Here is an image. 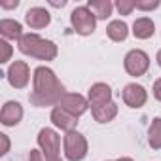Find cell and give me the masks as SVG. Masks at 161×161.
Masks as SVG:
<instances>
[{"instance_id":"6da1fadb","label":"cell","mask_w":161,"mask_h":161,"mask_svg":"<svg viewBox=\"0 0 161 161\" xmlns=\"http://www.w3.org/2000/svg\"><path fill=\"white\" fill-rule=\"evenodd\" d=\"M32 93L29 95V101L32 106H57L59 101L64 97V87L57 80L55 72L47 66H38L32 76Z\"/></svg>"},{"instance_id":"7a4b0ae2","label":"cell","mask_w":161,"mask_h":161,"mask_svg":"<svg viewBox=\"0 0 161 161\" xmlns=\"http://www.w3.org/2000/svg\"><path fill=\"white\" fill-rule=\"evenodd\" d=\"M19 51L31 57H36L40 61H53L57 57V46L51 40H46L34 32L23 34V38L17 42Z\"/></svg>"},{"instance_id":"3957f363","label":"cell","mask_w":161,"mask_h":161,"mask_svg":"<svg viewBox=\"0 0 161 161\" xmlns=\"http://www.w3.org/2000/svg\"><path fill=\"white\" fill-rule=\"evenodd\" d=\"M70 23L74 27V31L82 36H89L95 32V27H97V17L95 14L87 8V6H78L72 10L70 14Z\"/></svg>"},{"instance_id":"277c9868","label":"cell","mask_w":161,"mask_h":161,"mask_svg":"<svg viewBox=\"0 0 161 161\" xmlns=\"http://www.w3.org/2000/svg\"><path fill=\"white\" fill-rule=\"evenodd\" d=\"M63 142H64V155H66L68 161H82L87 155V140L76 129L68 131L64 135Z\"/></svg>"},{"instance_id":"5b68a950","label":"cell","mask_w":161,"mask_h":161,"mask_svg":"<svg viewBox=\"0 0 161 161\" xmlns=\"http://www.w3.org/2000/svg\"><path fill=\"white\" fill-rule=\"evenodd\" d=\"M123 66H125L129 76H135V78L142 76L150 68V57L142 49H131L123 59Z\"/></svg>"},{"instance_id":"8992f818","label":"cell","mask_w":161,"mask_h":161,"mask_svg":"<svg viewBox=\"0 0 161 161\" xmlns=\"http://www.w3.org/2000/svg\"><path fill=\"white\" fill-rule=\"evenodd\" d=\"M38 146H40V152L46 155V159H55V157H59L61 138H59L57 131H53V129H49V127L40 129V133H38Z\"/></svg>"},{"instance_id":"52a82bcc","label":"cell","mask_w":161,"mask_h":161,"mask_svg":"<svg viewBox=\"0 0 161 161\" xmlns=\"http://www.w3.org/2000/svg\"><path fill=\"white\" fill-rule=\"evenodd\" d=\"M6 78L12 87L15 89H23L27 87L29 80H31V70H29V64L25 61H14L6 72Z\"/></svg>"},{"instance_id":"ba28073f","label":"cell","mask_w":161,"mask_h":161,"mask_svg":"<svg viewBox=\"0 0 161 161\" xmlns=\"http://www.w3.org/2000/svg\"><path fill=\"white\" fill-rule=\"evenodd\" d=\"M57 106H61V108L66 110L68 114L80 118L82 114L87 112V108H89V101H87L84 95H80V93H64V97L59 101Z\"/></svg>"},{"instance_id":"9c48e42d","label":"cell","mask_w":161,"mask_h":161,"mask_svg":"<svg viewBox=\"0 0 161 161\" xmlns=\"http://www.w3.org/2000/svg\"><path fill=\"white\" fill-rule=\"evenodd\" d=\"M121 97H123V103H125L129 108H140V106H144L146 101H148L146 89H144L142 86H138V84H127V86L123 87Z\"/></svg>"},{"instance_id":"30bf717a","label":"cell","mask_w":161,"mask_h":161,"mask_svg":"<svg viewBox=\"0 0 161 161\" xmlns=\"http://www.w3.org/2000/svg\"><path fill=\"white\" fill-rule=\"evenodd\" d=\"M87 101H89V106H91V108L112 103V89H110V86H106V84H103V82L93 84V86L89 87Z\"/></svg>"},{"instance_id":"8fae6325","label":"cell","mask_w":161,"mask_h":161,"mask_svg":"<svg viewBox=\"0 0 161 161\" xmlns=\"http://www.w3.org/2000/svg\"><path fill=\"white\" fill-rule=\"evenodd\" d=\"M23 119V106L17 101H8L0 112V121L6 127H14Z\"/></svg>"},{"instance_id":"7c38bea8","label":"cell","mask_w":161,"mask_h":161,"mask_svg":"<svg viewBox=\"0 0 161 161\" xmlns=\"http://www.w3.org/2000/svg\"><path fill=\"white\" fill-rule=\"evenodd\" d=\"M25 21H27V25L31 29H46L51 23V15H49V12L46 8L34 6L25 14Z\"/></svg>"},{"instance_id":"4fadbf2b","label":"cell","mask_w":161,"mask_h":161,"mask_svg":"<svg viewBox=\"0 0 161 161\" xmlns=\"http://www.w3.org/2000/svg\"><path fill=\"white\" fill-rule=\"evenodd\" d=\"M51 121H53L55 127H59V129H63L66 133L74 131V127L78 125V118L72 116V114H68L61 106H53V110H51Z\"/></svg>"},{"instance_id":"5bb4252c","label":"cell","mask_w":161,"mask_h":161,"mask_svg":"<svg viewBox=\"0 0 161 161\" xmlns=\"http://www.w3.org/2000/svg\"><path fill=\"white\" fill-rule=\"evenodd\" d=\"M0 34L4 40H21L23 38V27L15 19H2L0 21Z\"/></svg>"},{"instance_id":"9a60e30c","label":"cell","mask_w":161,"mask_h":161,"mask_svg":"<svg viewBox=\"0 0 161 161\" xmlns=\"http://www.w3.org/2000/svg\"><path fill=\"white\" fill-rule=\"evenodd\" d=\"M155 32V25L150 17H138L135 23H133V34L140 40H146V38H152Z\"/></svg>"},{"instance_id":"2e32d148","label":"cell","mask_w":161,"mask_h":161,"mask_svg":"<svg viewBox=\"0 0 161 161\" xmlns=\"http://www.w3.org/2000/svg\"><path fill=\"white\" fill-rule=\"evenodd\" d=\"M91 112H93L95 121H99V123H108V121H112V119L118 116V104L112 101V103H108V104L91 108Z\"/></svg>"},{"instance_id":"e0dca14e","label":"cell","mask_w":161,"mask_h":161,"mask_svg":"<svg viewBox=\"0 0 161 161\" xmlns=\"http://www.w3.org/2000/svg\"><path fill=\"white\" fill-rule=\"evenodd\" d=\"M106 34H108V38L114 40V42H123V40L129 36V27H127L125 21L116 19V21H110V23H108Z\"/></svg>"},{"instance_id":"ac0fdd59","label":"cell","mask_w":161,"mask_h":161,"mask_svg":"<svg viewBox=\"0 0 161 161\" xmlns=\"http://www.w3.org/2000/svg\"><path fill=\"white\" fill-rule=\"evenodd\" d=\"M87 8L95 14L97 19H106L112 15V10H114V4L110 0H89L87 2Z\"/></svg>"},{"instance_id":"d6986e66","label":"cell","mask_w":161,"mask_h":161,"mask_svg":"<svg viewBox=\"0 0 161 161\" xmlns=\"http://www.w3.org/2000/svg\"><path fill=\"white\" fill-rule=\"evenodd\" d=\"M148 142L153 150L161 148V118H153L148 127Z\"/></svg>"},{"instance_id":"ffe728a7","label":"cell","mask_w":161,"mask_h":161,"mask_svg":"<svg viewBox=\"0 0 161 161\" xmlns=\"http://www.w3.org/2000/svg\"><path fill=\"white\" fill-rule=\"evenodd\" d=\"M159 0H135V8L140 12H152L155 8H159Z\"/></svg>"},{"instance_id":"44dd1931","label":"cell","mask_w":161,"mask_h":161,"mask_svg":"<svg viewBox=\"0 0 161 161\" xmlns=\"http://www.w3.org/2000/svg\"><path fill=\"white\" fill-rule=\"evenodd\" d=\"M116 10L119 12V15H129L135 10V0H118Z\"/></svg>"},{"instance_id":"7402d4cb","label":"cell","mask_w":161,"mask_h":161,"mask_svg":"<svg viewBox=\"0 0 161 161\" xmlns=\"http://www.w3.org/2000/svg\"><path fill=\"white\" fill-rule=\"evenodd\" d=\"M12 53H14V47L8 44V40H0V63H2V64L8 63Z\"/></svg>"},{"instance_id":"603a6c76","label":"cell","mask_w":161,"mask_h":161,"mask_svg":"<svg viewBox=\"0 0 161 161\" xmlns=\"http://www.w3.org/2000/svg\"><path fill=\"white\" fill-rule=\"evenodd\" d=\"M0 140H2V155H6L8 152H10V138H8V135H0Z\"/></svg>"},{"instance_id":"cb8c5ba5","label":"cell","mask_w":161,"mask_h":161,"mask_svg":"<svg viewBox=\"0 0 161 161\" xmlns=\"http://www.w3.org/2000/svg\"><path fill=\"white\" fill-rule=\"evenodd\" d=\"M0 6H2L4 10H12V8L19 6V0H12V2H8V0H0Z\"/></svg>"},{"instance_id":"d4e9b609","label":"cell","mask_w":161,"mask_h":161,"mask_svg":"<svg viewBox=\"0 0 161 161\" xmlns=\"http://www.w3.org/2000/svg\"><path fill=\"white\" fill-rule=\"evenodd\" d=\"M29 161H44L42 152H40V150H31V153H29Z\"/></svg>"},{"instance_id":"484cf974","label":"cell","mask_w":161,"mask_h":161,"mask_svg":"<svg viewBox=\"0 0 161 161\" xmlns=\"http://www.w3.org/2000/svg\"><path fill=\"white\" fill-rule=\"evenodd\" d=\"M153 97L157 101H161V78L155 80V84H153Z\"/></svg>"},{"instance_id":"4316f807","label":"cell","mask_w":161,"mask_h":161,"mask_svg":"<svg viewBox=\"0 0 161 161\" xmlns=\"http://www.w3.org/2000/svg\"><path fill=\"white\" fill-rule=\"evenodd\" d=\"M49 4L55 6V8H63V6H66V0H61V2H57V0H49Z\"/></svg>"},{"instance_id":"83f0119b","label":"cell","mask_w":161,"mask_h":161,"mask_svg":"<svg viewBox=\"0 0 161 161\" xmlns=\"http://www.w3.org/2000/svg\"><path fill=\"white\" fill-rule=\"evenodd\" d=\"M155 59H157V64H159V66H161V49H159V51H157V57H155Z\"/></svg>"},{"instance_id":"f1b7e54d","label":"cell","mask_w":161,"mask_h":161,"mask_svg":"<svg viewBox=\"0 0 161 161\" xmlns=\"http://www.w3.org/2000/svg\"><path fill=\"white\" fill-rule=\"evenodd\" d=\"M116 161H133L131 157H119V159H116Z\"/></svg>"},{"instance_id":"f546056e","label":"cell","mask_w":161,"mask_h":161,"mask_svg":"<svg viewBox=\"0 0 161 161\" xmlns=\"http://www.w3.org/2000/svg\"><path fill=\"white\" fill-rule=\"evenodd\" d=\"M46 161H63L61 157H55V159H46Z\"/></svg>"}]
</instances>
